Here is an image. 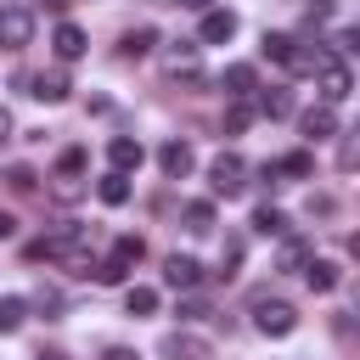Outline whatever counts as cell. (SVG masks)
I'll list each match as a JSON object with an SVG mask.
<instances>
[{
    "mask_svg": "<svg viewBox=\"0 0 360 360\" xmlns=\"http://www.w3.org/2000/svg\"><path fill=\"white\" fill-rule=\"evenodd\" d=\"M39 360H68V354L62 349H39Z\"/></svg>",
    "mask_w": 360,
    "mask_h": 360,
    "instance_id": "d590c367",
    "label": "cell"
},
{
    "mask_svg": "<svg viewBox=\"0 0 360 360\" xmlns=\"http://www.w3.org/2000/svg\"><path fill=\"white\" fill-rule=\"evenodd\" d=\"M22 84H28V96H39V101H68V90H73L62 68H45V73H28Z\"/></svg>",
    "mask_w": 360,
    "mask_h": 360,
    "instance_id": "9c48e42d",
    "label": "cell"
},
{
    "mask_svg": "<svg viewBox=\"0 0 360 360\" xmlns=\"http://www.w3.org/2000/svg\"><path fill=\"white\" fill-rule=\"evenodd\" d=\"M315 79H321V101H326V107L349 101V90H354V73H349V62H343V56H321Z\"/></svg>",
    "mask_w": 360,
    "mask_h": 360,
    "instance_id": "3957f363",
    "label": "cell"
},
{
    "mask_svg": "<svg viewBox=\"0 0 360 360\" xmlns=\"http://www.w3.org/2000/svg\"><path fill=\"white\" fill-rule=\"evenodd\" d=\"M28 321V298H17V292H6L0 298V332H17Z\"/></svg>",
    "mask_w": 360,
    "mask_h": 360,
    "instance_id": "ffe728a7",
    "label": "cell"
},
{
    "mask_svg": "<svg viewBox=\"0 0 360 360\" xmlns=\"http://www.w3.org/2000/svg\"><path fill=\"white\" fill-rule=\"evenodd\" d=\"M28 39H34V11L28 6H0V45L22 51Z\"/></svg>",
    "mask_w": 360,
    "mask_h": 360,
    "instance_id": "277c9868",
    "label": "cell"
},
{
    "mask_svg": "<svg viewBox=\"0 0 360 360\" xmlns=\"http://www.w3.org/2000/svg\"><path fill=\"white\" fill-rule=\"evenodd\" d=\"M253 124V96L248 101H231V112H225V135H242Z\"/></svg>",
    "mask_w": 360,
    "mask_h": 360,
    "instance_id": "d4e9b609",
    "label": "cell"
},
{
    "mask_svg": "<svg viewBox=\"0 0 360 360\" xmlns=\"http://www.w3.org/2000/svg\"><path fill=\"white\" fill-rule=\"evenodd\" d=\"M191 163H197V158H191V146H186V141H163V146H158V169H163L169 180H186V174H191Z\"/></svg>",
    "mask_w": 360,
    "mask_h": 360,
    "instance_id": "4fadbf2b",
    "label": "cell"
},
{
    "mask_svg": "<svg viewBox=\"0 0 360 360\" xmlns=\"http://www.w3.org/2000/svg\"><path fill=\"white\" fill-rule=\"evenodd\" d=\"M197 62H202V45H197V39H174V45L163 51V68H169L174 79H180V73L197 79Z\"/></svg>",
    "mask_w": 360,
    "mask_h": 360,
    "instance_id": "52a82bcc",
    "label": "cell"
},
{
    "mask_svg": "<svg viewBox=\"0 0 360 360\" xmlns=\"http://www.w3.org/2000/svg\"><path fill=\"white\" fill-rule=\"evenodd\" d=\"M298 129H304L309 141H326V135H338V107H326V101H315V107H304V118H298Z\"/></svg>",
    "mask_w": 360,
    "mask_h": 360,
    "instance_id": "8fae6325",
    "label": "cell"
},
{
    "mask_svg": "<svg viewBox=\"0 0 360 360\" xmlns=\"http://www.w3.org/2000/svg\"><path fill=\"white\" fill-rule=\"evenodd\" d=\"M96 197H101L107 208H118V202H129V174H101V186H96Z\"/></svg>",
    "mask_w": 360,
    "mask_h": 360,
    "instance_id": "e0dca14e",
    "label": "cell"
},
{
    "mask_svg": "<svg viewBox=\"0 0 360 360\" xmlns=\"http://www.w3.org/2000/svg\"><path fill=\"white\" fill-rule=\"evenodd\" d=\"M34 180H39L34 169H11V191H34Z\"/></svg>",
    "mask_w": 360,
    "mask_h": 360,
    "instance_id": "f1b7e54d",
    "label": "cell"
},
{
    "mask_svg": "<svg viewBox=\"0 0 360 360\" xmlns=\"http://www.w3.org/2000/svg\"><path fill=\"white\" fill-rule=\"evenodd\" d=\"M163 281H169L174 292H191V287L202 281V264H197L191 253H169V264H163Z\"/></svg>",
    "mask_w": 360,
    "mask_h": 360,
    "instance_id": "30bf717a",
    "label": "cell"
},
{
    "mask_svg": "<svg viewBox=\"0 0 360 360\" xmlns=\"http://www.w3.org/2000/svg\"><path fill=\"white\" fill-rule=\"evenodd\" d=\"M219 90H225L231 101H248V96L259 90V73H253V62H231V68L219 73Z\"/></svg>",
    "mask_w": 360,
    "mask_h": 360,
    "instance_id": "ba28073f",
    "label": "cell"
},
{
    "mask_svg": "<svg viewBox=\"0 0 360 360\" xmlns=\"http://www.w3.org/2000/svg\"><path fill=\"white\" fill-rule=\"evenodd\" d=\"M270 174H292V180H304V174H315V158H309V152H287L281 163H270Z\"/></svg>",
    "mask_w": 360,
    "mask_h": 360,
    "instance_id": "7402d4cb",
    "label": "cell"
},
{
    "mask_svg": "<svg viewBox=\"0 0 360 360\" xmlns=\"http://www.w3.org/2000/svg\"><path fill=\"white\" fill-rule=\"evenodd\" d=\"M208 186H214V197H242L248 191V163L236 152H219L208 163Z\"/></svg>",
    "mask_w": 360,
    "mask_h": 360,
    "instance_id": "6da1fadb",
    "label": "cell"
},
{
    "mask_svg": "<svg viewBox=\"0 0 360 360\" xmlns=\"http://www.w3.org/2000/svg\"><path fill=\"white\" fill-rule=\"evenodd\" d=\"M253 326H259L264 338H287V332L298 326V309H292L287 298H253Z\"/></svg>",
    "mask_w": 360,
    "mask_h": 360,
    "instance_id": "7a4b0ae2",
    "label": "cell"
},
{
    "mask_svg": "<svg viewBox=\"0 0 360 360\" xmlns=\"http://www.w3.org/2000/svg\"><path fill=\"white\" fill-rule=\"evenodd\" d=\"M309 264V248L298 236H281V270H304Z\"/></svg>",
    "mask_w": 360,
    "mask_h": 360,
    "instance_id": "4316f807",
    "label": "cell"
},
{
    "mask_svg": "<svg viewBox=\"0 0 360 360\" xmlns=\"http://www.w3.org/2000/svg\"><path fill=\"white\" fill-rule=\"evenodd\" d=\"M287 51H292V34H264V56L270 62H287Z\"/></svg>",
    "mask_w": 360,
    "mask_h": 360,
    "instance_id": "83f0119b",
    "label": "cell"
},
{
    "mask_svg": "<svg viewBox=\"0 0 360 360\" xmlns=\"http://www.w3.org/2000/svg\"><path fill=\"white\" fill-rule=\"evenodd\" d=\"M158 354L163 360H214V343L208 338H191V332H169L158 343Z\"/></svg>",
    "mask_w": 360,
    "mask_h": 360,
    "instance_id": "5b68a950",
    "label": "cell"
},
{
    "mask_svg": "<svg viewBox=\"0 0 360 360\" xmlns=\"http://www.w3.org/2000/svg\"><path fill=\"white\" fill-rule=\"evenodd\" d=\"M197 39H202V45H225V39H236V11H225V6H208V11H202V28H197Z\"/></svg>",
    "mask_w": 360,
    "mask_h": 360,
    "instance_id": "8992f818",
    "label": "cell"
},
{
    "mask_svg": "<svg viewBox=\"0 0 360 360\" xmlns=\"http://www.w3.org/2000/svg\"><path fill=\"white\" fill-rule=\"evenodd\" d=\"M124 309H129V315H152V309H158V287H129V292H124Z\"/></svg>",
    "mask_w": 360,
    "mask_h": 360,
    "instance_id": "cb8c5ba5",
    "label": "cell"
},
{
    "mask_svg": "<svg viewBox=\"0 0 360 360\" xmlns=\"http://www.w3.org/2000/svg\"><path fill=\"white\" fill-rule=\"evenodd\" d=\"M51 45H56V56H62V62H79V56L90 51V39H84V28H79V22H56Z\"/></svg>",
    "mask_w": 360,
    "mask_h": 360,
    "instance_id": "5bb4252c",
    "label": "cell"
},
{
    "mask_svg": "<svg viewBox=\"0 0 360 360\" xmlns=\"http://www.w3.org/2000/svg\"><path fill=\"white\" fill-rule=\"evenodd\" d=\"M141 158H146V152H141V141H135V135H112V141H107V163H112V174L141 169Z\"/></svg>",
    "mask_w": 360,
    "mask_h": 360,
    "instance_id": "7c38bea8",
    "label": "cell"
},
{
    "mask_svg": "<svg viewBox=\"0 0 360 360\" xmlns=\"http://www.w3.org/2000/svg\"><path fill=\"white\" fill-rule=\"evenodd\" d=\"M39 6H45V11H68V0H39Z\"/></svg>",
    "mask_w": 360,
    "mask_h": 360,
    "instance_id": "e575fe53",
    "label": "cell"
},
{
    "mask_svg": "<svg viewBox=\"0 0 360 360\" xmlns=\"http://www.w3.org/2000/svg\"><path fill=\"white\" fill-rule=\"evenodd\" d=\"M253 231H259V236H287V214L264 202V208H253Z\"/></svg>",
    "mask_w": 360,
    "mask_h": 360,
    "instance_id": "ac0fdd59",
    "label": "cell"
},
{
    "mask_svg": "<svg viewBox=\"0 0 360 360\" xmlns=\"http://www.w3.org/2000/svg\"><path fill=\"white\" fill-rule=\"evenodd\" d=\"M101 360H141V354H135V349H107Z\"/></svg>",
    "mask_w": 360,
    "mask_h": 360,
    "instance_id": "4dcf8cb0",
    "label": "cell"
},
{
    "mask_svg": "<svg viewBox=\"0 0 360 360\" xmlns=\"http://www.w3.org/2000/svg\"><path fill=\"white\" fill-rule=\"evenodd\" d=\"M304 281H309L315 292H332V287L343 281V270H338L332 259H309V264H304Z\"/></svg>",
    "mask_w": 360,
    "mask_h": 360,
    "instance_id": "9a60e30c",
    "label": "cell"
},
{
    "mask_svg": "<svg viewBox=\"0 0 360 360\" xmlns=\"http://www.w3.org/2000/svg\"><path fill=\"white\" fill-rule=\"evenodd\" d=\"M11 231H17V219H11V214H0V242H6Z\"/></svg>",
    "mask_w": 360,
    "mask_h": 360,
    "instance_id": "d6a6232c",
    "label": "cell"
},
{
    "mask_svg": "<svg viewBox=\"0 0 360 360\" xmlns=\"http://www.w3.org/2000/svg\"><path fill=\"white\" fill-rule=\"evenodd\" d=\"M79 174H84V146H68L56 158V180H79Z\"/></svg>",
    "mask_w": 360,
    "mask_h": 360,
    "instance_id": "484cf974",
    "label": "cell"
},
{
    "mask_svg": "<svg viewBox=\"0 0 360 360\" xmlns=\"http://www.w3.org/2000/svg\"><path fill=\"white\" fill-rule=\"evenodd\" d=\"M34 304H39V309H62V298H56L51 287H39V292H34Z\"/></svg>",
    "mask_w": 360,
    "mask_h": 360,
    "instance_id": "f546056e",
    "label": "cell"
},
{
    "mask_svg": "<svg viewBox=\"0 0 360 360\" xmlns=\"http://www.w3.org/2000/svg\"><path fill=\"white\" fill-rule=\"evenodd\" d=\"M253 112H264V118H287V112H292V90H264V96L253 101Z\"/></svg>",
    "mask_w": 360,
    "mask_h": 360,
    "instance_id": "2e32d148",
    "label": "cell"
},
{
    "mask_svg": "<svg viewBox=\"0 0 360 360\" xmlns=\"http://www.w3.org/2000/svg\"><path fill=\"white\" fill-rule=\"evenodd\" d=\"M152 45H158V34H152V28H129V34L118 39V56H146Z\"/></svg>",
    "mask_w": 360,
    "mask_h": 360,
    "instance_id": "44dd1931",
    "label": "cell"
},
{
    "mask_svg": "<svg viewBox=\"0 0 360 360\" xmlns=\"http://www.w3.org/2000/svg\"><path fill=\"white\" fill-rule=\"evenodd\" d=\"M186 231L191 236H208L214 231V202H186Z\"/></svg>",
    "mask_w": 360,
    "mask_h": 360,
    "instance_id": "603a6c76",
    "label": "cell"
},
{
    "mask_svg": "<svg viewBox=\"0 0 360 360\" xmlns=\"http://www.w3.org/2000/svg\"><path fill=\"white\" fill-rule=\"evenodd\" d=\"M107 259H118V264H124V270H135V264H141V259H146V242H141V236H118V242H112V253H107Z\"/></svg>",
    "mask_w": 360,
    "mask_h": 360,
    "instance_id": "d6986e66",
    "label": "cell"
},
{
    "mask_svg": "<svg viewBox=\"0 0 360 360\" xmlns=\"http://www.w3.org/2000/svg\"><path fill=\"white\" fill-rule=\"evenodd\" d=\"M6 141H11V112L0 107V146H6Z\"/></svg>",
    "mask_w": 360,
    "mask_h": 360,
    "instance_id": "1f68e13d",
    "label": "cell"
},
{
    "mask_svg": "<svg viewBox=\"0 0 360 360\" xmlns=\"http://www.w3.org/2000/svg\"><path fill=\"white\" fill-rule=\"evenodd\" d=\"M174 6H191V11H208L214 0H174Z\"/></svg>",
    "mask_w": 360,
    "mask_h": 360,
    "instance_id": "836d02e7",
    "label": "cell"
}]
</instances>
